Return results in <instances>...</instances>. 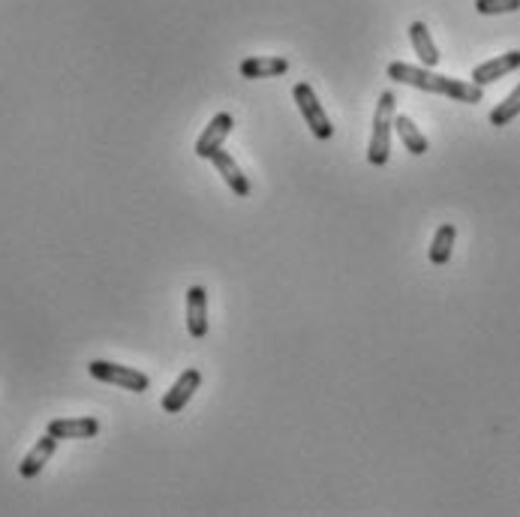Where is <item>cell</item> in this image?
I'll return each instance as SVG.
<instances>
[{"mask_svg":"<svg viewBox=\"0 0 520 517\" xmlns=\"http://www.w3.org/2000/svg\"><path fill=\"white\" fill-rule=\"evenodd\" d=\"M409 43H412V49H415V54H419V61L424 63V67H428V70L437 67V63H439V49H437V43H433L428 24H424V22H412L409 24Z\"/></svg>","mask_w":520,"mask_h":517,"instance_id":"obj_13","label":"cell"},{"mask_svg":"<svg viewBox=\"0 0 520 517\" xmlns=\"http://www.w3.org/2000/svg\"><path fill=\"white\" fill-rule=\"evenodd\" d=\"M88 373L93 376V379L100 382H109V385H120V388L127 391H148L150 388V379L141 370L136 368H124V364H111V361H91L88 364Z\"/></svg>","mask_w":520,"mask_h":517,"instance_id":"obj_4","label":"cell"},{"mask_svg":"<svg viewBox=\"0 0 520 517\" xmlns=\"http://www.w3.org/2000/svg\"><path fill=\"white\" fill-rule=\"evenodd\" d=\"M389 79L400 84H412V88L428 91V93H439V97H448L455 102H467V106H476V102L485 100V91H481V84L476 81L448 79V75L430 72L428 67H412V63H403V61L389 63Z\"/></svg>","mask_w":520,"mask_h":517,"instance_id":"obj_1","label":"cell"},{"mask_svg":"<svg viewBox=\"0 0 520 517\" xmlns=\"http://www.w3.org/2000/svg\"><path fill=\"white\" fill-rule=\"evenodd\" d=\"M289 70L286 58H271V54H256V58L241 61V75L244 79H277Z\"/></svg>","mask_w":520,"mask_h":517,"instance_id":"obj_12","label":"cell"},{"mask_svg":"<svg viewBox=\"0 0 520 517\" xmlns=\"http://www.w3.org/2000/svg\"><path fill=\"white\" fill-rule=\"evenodd\" d=\"M394 109H397V97L391 91H385L380 102H376V115H373V136H371V148H367V159L371 166L382 168L391 157V127H394Z\"/></svg>","mask_w":520,"mask_h":517,"instance_id":"obj_2","label":"cell"},{"mask_svg":"<svg viewBox=\"0 0 520 517\" xmlns=\"http://www.w3.org/2000/svg\"><path fill=\"white\" fill-rule=\"evenodd\" d=\"M187 331L196 340H202L207 334V292L205 286L187 289Z\"/></svg>","mask_w":520,"mask_h":517,"instance_id":"obj_8","label":"cell"},{"mask_svg":"<svg viewBox=\"0 0 520 517\" xmlns=\"http://www.w3.org/2000/svg\"><path fill=\"white\" fill-rule=\"evenodd\" d=\"M45 434L58 436V439H91L100 434V421L91 416L82 418H52Z\"/></svg>","mask_w":520,"mask_h":517,"instance_id":"obj_7","label":"cell"},{"mask_svg":"<svg viewBox=\"0 0 520 517\" xmlns=\"http://www.w3.org/2000/svg\"><path fill=\"white\" fill-rule=\"evenodd\" d=\"M292 97H295L301 115H304L310 133H313L316 139H323V142H328L331 136H334V124H331V118L325 115L323 102H319L316 91L310 88L307 81H298L295 88H292Z\"/></svg>","mask_w":520,"mask_h":517,"instance_id":"obj_3","label":"cell"},{"mask_svg":"<svg viewBox=\"0 0 520 517\" xmlns=\"http://www.w3.org/2000/svg\"><path fill=\"white\" fill-rule=\"evenodd\" d=\"M61 439L58 436H52V434H45L40 443H36L31 451L24 455V460L18 464V473H22V478H36L43 473V466L49 464L52 455H54V448H58Z\"/></svg>","mask_w":520,"mask_h":517,"instance_id":"obj_11","label":"cell"},{"mask_svg":"<svg viewBox=\"0 0 520 517\" xmlns=\"http://www.w3.org/2000/svg\"><path fill=\"white\" fill-rule=\"evenodd\" d=\"M520 70V52H508V54H499V58L487 61V63H478L476 70H472V81L476 84H490V81H499L503 75Z\"/></svg>","mask_w":520,"mask_h":517,"instance_id":"obj_10","label":"cell"},{"mask_svg":"<svg viewBox=\"0 0 520 517\" xmlns=\"http://www.w3.org/2000/svg\"><path fill=\"white\" fill-rule=\"evenodd\" d=\"M517 115H520V84L512 93H508L503 102H499L494 111H490V124H494V127H506V124H512Z\"/></svg>","mask_w":520,"mask_h":517,"instance_id":"obj_16","label":"cell"},{"mask_svg":"<svg viewBox=\"0 0 520 517\" xmlns=\"http://www.w3.org/2000/svg\"><path fill=\"white\" fill-rule=\"evenodd\" d=\"M198 385H202V373L198 370H184L181 376L175 379L172 388L166 391V397H163V412L166 416H178L187 403H190V397L198 391Z\"/></svg>","mask_w":520,"mask_h":517,"instance_id":"obj_6","label":"cell"},{"mask_svg":"<svg viewBox=\"0 0 520 517\" xmlns=\"http://www.w3.org/2000/svg\"><path fill=\"white\" fill-rule=\"evenodd\" d=\"M394 129H397V136H400V142H403L406 150H409V154H415V157L428 154L430 142H428V136H424L421 129L415 127V120H412V118L397 115V118H394Z\"/></svg>","mask_w":520,"mask_h":517,"instance_id":"obj_14","label":"cell"},{"mask_svg":"<svg viewBox=\"0 0 520 517\" xmlns=\"http://www.w3.org/2000/svg\"><path fill=\"white\" fill-rule=\"evenodd\" d=\"M211 163H214L217 172L223 175V181L229 184V190L238 196V199H247V196H250V181H247V175H244L241 168H238V163L232 159V154H226L223 148H217L214 154H211Z\"/></svg>","mask_w":520,"mask_h":517,"instance_id":"obj_9","label":"cell"},{"mask_svg":"<svg viewBox=\"0 0 520 517\" xmlns=\"http://www.w3.org/2000/svg\"><path fill=\"white\" fill-rule=\"evenodd\" d=\"M476 9L481 15H503V13H517L520 0H476Z\"/></svg>","mask_w":520,"mask_h":517,"instance_id":"obj_17","label":"cell"},{"mask_svg":"<svg viewBox=\"0 0 520 517\" xmlns=\"http://www.w3.org/2000/svg\"><path fill=\"white\" fill-rule=\"evenodd\" d=\"M455 238H457V229L451 223H442L437 235H433L430 241V262L433 265H446V262L451 259V250H455Z\"/></svg>","mask_w":520,"mask_h":517,"instance_id":"obj_15","label":"cell"},{"mask_svg":"<svg viewBox=\"0 0 520 517\" xmlns=\"http://www.w3.org/2000/svg\"><path fill=\"white\" fill-rule=\"evenodd\" d=\"M232 127H235V118L229 115V111H220V115H214L211 124H207V127L202 129V136L196 139V157L211 159L214 150L223 148V142L229 139Z\"/></svg>","mask_w":520,"mask_h":517,"instance_id":"obj_5","label":"cell"}]
</instances>
